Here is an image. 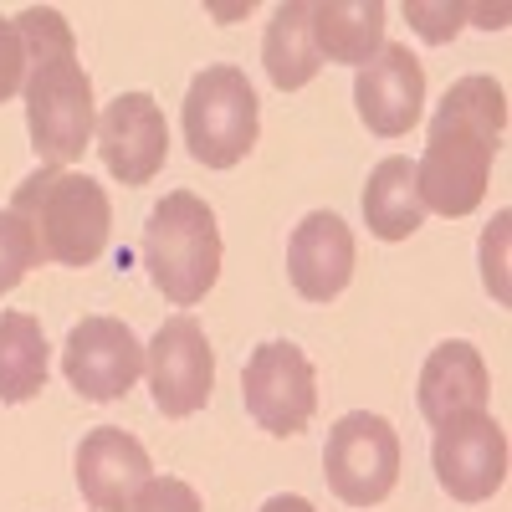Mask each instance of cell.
Listing matches in <instances>:
<instances>
[{
  "label": "cell",
  "instance_id": "cell-1",
  "mask_svg": "<svg viewBox=\"0 0 512 512\" xmlns=\"http://www.w3.org/2000/svg\"><path fill=\"white\" fill-rule=\"evenodd\" d=\"M507 134V93L492 77H461L446 88L425 154L415 159V195L436 216H472L487 195L492 159Z\"/></svg>",
  "mask_w": 512,
  "mask_h": 512
},
{
  "label": "cell",
  "instance_id": "cell-2",
  "mask_svg": "<svg viewBox=\"0 0 512 512\" xmlns=\"http://www.w3.org/2000/svg\"><path fill=\"white\" fill-rule=\"evenodd\" d=\"M16 31L26 41V128L31 149L52 169H67L88 149L98 113H93V82L77 62L72 26L57 6H26L16 16Z\"/></svg>",
  "mask_w": 512,
  "mask_h": 512
},
{
  "label": "cell",
  "instance_id": "cell-3",
  "mask_svg": "<svg viewBox=\"0 0 512 512\" xmlns=\"http://www.w3.org/2000/svg\"><path fill=\"white\" fill-rule=\"evenodd\" d=\"M11 216L31 231L36 262L93 267L113 231V200L98 180L77 175V169H36L16 185Z\"/></svg>",
  "mask_w": 512,
  "mask_h": 512
},
{
  "label": "cell",
  "instance_id": "cell-4",
  "mask_svg": "<svg viewBox=\"0 0 512 512\" xmlns=\"http://www.w3.org/2000/svg\"><path fill=\"white\" fill-rule=\"evenodd\" d=\"M144 267L149 282L175 308H195L221 277V231L210 205L190 190H169L144 226Z\"/></svg>",
  "mask_w": 512,
  "mask_h": 512
},
{
  "label": "cell",
  "instance_id": "cell-5",
  "mask_svg": "<svg viewBox=\"0 0 512 512\" xmlns=\"http://www.w3.org/2000/svg\"><path fill=\"white\" fill-rule=\"evenodd\" d=\"M185 144L205 169H236L256 144V93L241 67H205L185 93Z\"/></svg>",
  "mask_w": 512,
  "mask_h": 512
},
{
  "label": "cell",
  "instance_id": "cell-6",
  "mask_svg": "<svg viewBox=\"0 0 512 512\" xmlns=\"http://www.w3.org/2000/svg\"><path fill=\"white\" fill-rule=\"evenodd\" d=\"M323 477L338 502L349 507H374L395 492L400 482V436L384 415L354 410L328 431L323 446Z\"/></svg>",
  "mask_w": 512,
  "mask_h": 512
},
{
  "label": "cell",
  "instance_id": "cell-7",
  "mask_svg": "<svg viewBox=\"0 0 512 512\" xmlns=\"http://www.w3.org/2000/svg\"><path fill=\"white\" fill-rule=\"evenodd\" d=\"M246 415L272 436H297L318 410V374L297 344H262L241 374Z\"/></svg>",
  "mask_w": 512,
  "mask_h": 512
},
{
  "label": "cell",
  "instance_id": "cell-8",
  "mask_svg": "<svg viewBox=\"0 0 512 512\" xmlns=\"http://www.w3.org/2000/svg\"><path fill=\"white\" fill-rule=\"evenodd\" d=\"M144 374H149L159 415L185 420V415L205 410L210 390H216V354L205 344V328L190 313L169 318L154 333V344L144 349Z\"/></svg>",
  "mask_w": 512,
  "mask_h": 512
},
{
  "label": "cell",
  "instance_id": "cell-9",
  "mask_svg": "<svg viewBox=\"0 0 512 512\" xmlns=\"http://www.w3.org/2000/svg\"><path fill=\"white\" fill-rule=\"evenodd\" d=\"M62 369L67 384L82 400H118L134 390V379L144 374V344L139 333L118 323V318H82L67 333V349H62Z\"/></svg>",
  "mask_w": 512,
  "mask_h": 512
},
{
  "label": "cell",
  "instance_id": "cell-10",
  "mask_svg": "<svg viewBox=\"0 0 512 512\" xmlns=\"http://www.w3.org/2000/svg\"><path fill=\"white\" fill-rule=\"evenodd\" d=\"M98 154L108 175L123 185H149L169 154V123L149 93H118L98 118Z\"/></svg>",
  "mask_w": 512,
  "mask_h": 512
},
{
  "label": "cell",
  "instance_id": "cell-11",
  "mask_svg": "<svg viewBox=\"0 0 512 512\" xmlns=\"http://www.w3.org/2000/svg\"><path fill=\"white\" fill-rule=\"evenodd\" d=\"M436 482L456 502H487L507 482V436L492 415H466L436 431Z\"/></svg>",
  "mask_w": 512,
  "mask_h": 512
},
{
  "label": "cell",
  "instance_id": "cell-12",
  "mask_svg": "<svg viewBox=\"0 0 512 512\" xmlns=\"http://www.w3.org/2000/svg\"><path fill=\"white\" fill-rule=\"evenodd\" d=\"M420 103H425V72L410 57V47L384 41L379 57L359 67L354 77V108L364 118L369 134L379 139H400L420 123Z\"/></svg>",
  "mask_w": 512,
  "mask_h": 512
},
{
  "label": "cell",
  "instance_id": "cell-13",
  "mask_svg": "<svg viewBox=\"0 0 512 512\" xmlns=\"http://www.w3.org/2000/svg\"><path fill=\"white\" fill-rule=\"evenodd\" d=\"M154 466H149V451L118 431V425H98V431L82 436L77 446V487L88 497L93 512H128L134 497L149 487Z\"/></svg>",
  "mask_w": 512,
  "mask_h": 512
},
{
  "label": "cell",
  "instance_id": "cell-14",
  "mask_svg": "<svg viewBox=\"0 0 512 512\" xmlns=\"http://www.w3.org/2000/svg\"><path fill=\"white\" fill-rule=\"evenodd\" d=\"M287 277L297 297L308 303H333L354 277V231L333 216V210H313L287 241Z\"/></svg>",
  "mask_w": 512,
  "mask_h": 512
},
{
  "label": "cell",
  "instance_id": "cell-15",
  "mask_svg": "<svg viewBox=\"0 0 512 512\" xmlns=\"http://www.w3.org/2000/svg\"><path fill=\"white\" fill-rule=\"evenodd\" d=\"M487 390H492V374L482 354L466 338H446L420 369V415L436 431L466 415H487Z\"/></svg>",
  "mask_w": 512,
  "mask_h": 512
},
{
  "label": "cell",
  "instance_id": "cell-16",
  "mask_svg": "<svg viewBox=\"0 0 512 512\" xmlns=\"http://www.w3.org/2000/svg\"><path fill=\"white\" fill-rule=\"evenodd\" d=\"M384 0H323L313 6V47L323 62H349L364 67L384 47Z\"/></svg>",
  "mask_w": 512,
  "mask_h": 512
},
{
  "label": "cell",
  "instance_id": "cell-17",
  "mask_svg": "<svg viewBox=\"0 0 512 512\" xmlns=\"http://www.w3.org/2000/svg\"><path fill=\"white\" fill-rule=\"evenodd\" d=\"M364 221H369V236L379 241H410L420 231L425 205L415 195V164L405 154L374 164V175L364 185Z\"/></svg>",
  "mask_w": 512,
  "mask_h": 512
},
{
  "label": "cell",
  "instance_id": "cell-18",
  "mask_svg": "<svg viewBox=\"0 0 512 512\" xmlns=\"http://www.w3.org/2000/svg\"><path fill=\"white\" fill-rule=\"evenodd\" d=\"M262 62H267V77L282 93L308 88V82L318 77L323 57L313 47V6L308 0H287V6L272 11L267 36H262Z\"/></svg>",
  "mask_w": 512,
  "mask_h": 512
},
{
  "label": "cell",
  "instance_id": "cell-19",
  "mask_svg": "<svg viewBox=\"0 0 512 512\" xmlns=\"http://www.w3.org/2000/svg\"><path fill=\"white\" fill-rule=\"evenodd\" d=\"M47 390V333L31 313H0V405Z\"/></svg>",
  "mask_w": 512,
  "mask_h": 512
},
{
  "label": "cell",
  "instance_id": "cell-20",
  "mask_svg": "<svg viewBox=\"0 0 512 512\" xmlns=\"http://www.w3.org/2000/svg\"><path fill=\"white\" fill-rule=\"evenodd\" d=\"M31 267H36V241H31V231L11 216V210H0V292H11Z\"/></svg>",
  "mask_w": 512,
  "mask_h": 512
},
{
  "label": "cell",
  "instance_id": "cell-21",
  "mask_svg": "<svg viewBox=\"0 0 512 512\" xmlns=\"http://www.w3.org/2000/svg\"><path fill=\"white\" fill-rule=\"evenodd\" d=\"M128 512H200V492L180 477H149V487L134 497Z\"/></svg>",
  "mask_w": 512,
  "mask_h": 512
},
{
  "label": "cell",
  "instance_id": "cell-22",
  "mask_svg": "<svg viewBox=\"0 0 512 512\" xmlns=\"http://www.w3.org/2000/svg\"><path fill=\"white\" fill-rule=\"evenodd\" d=\"M21 88H26V41L16 21L0 16V103H11Z\"/></svg>",
  "mask_w": 512,
  "mask_h": 512
},
{
  "label": "cell",
  "instance_id": "cell-23",
  "mask_svg": "<svg viewBox=\"0 0 512 512\" xmlns=\"http://www.w3.org/2000/svg\"><path fill=\"white\" fill-rule=\"evenodd\" d=\"M405 16H410V26H415L425 41H431V47H441V41H451V36L461 31L466 6H425V0H410Z\"/></svg>",
  "mask_w": 512,
  "mask_h": 512
},
{
  "label": "cell",
  "instance_id": "cell-24",
  "mask_svg": "<svg viewBox=\"0 0 512 512\" xmlns=\"http://www.w3.org/2000/svg\"><path fill=\"white\" fill-rule=\"evenodd\" d=\"M502 236H507V210H502V216H497V251L482 241V277H487V287L502 297V303H507V277H502Z\"/></svg>",
  "mask_w": 512,
  "mask_h": 512
},
{
  "label": "cell",
  "instance_id": "cell-25",
  "mask_svg": "<svg viewBox=\"0 0 512 512\" xmlns=\"http://www.w3.org/2000/svg\"><path fill=\"white\" fill-rule=\"evenodd\" d=\"M262 512H313V502L308 497H272Z\"/></svg>",
  "mask_w": 512,
  "mask_h": 512
}]
</instances>
